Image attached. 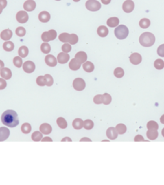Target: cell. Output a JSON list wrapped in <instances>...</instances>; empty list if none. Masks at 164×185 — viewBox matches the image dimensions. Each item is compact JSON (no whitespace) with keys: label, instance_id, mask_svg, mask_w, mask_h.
<instances>
[{"label":"cell","instance_id":"1","mask_svg":"<svg viewBox=\"0 0 164 185\" xmlns=\"http://www.w3.org/2000/svg\"><path fill=\"white\" fill-rule=\"evenodd\" d=\"M1 120L5 126L9 127H16L19 123L17 113L13 110H7L4 111L1 117Z\"/></svg>","mask_w":164,"mask_h":185},{"label":"cell","instance_id":"2","mask_svg":"<svg viewBox=\"0 0 164 185\" xmlns=\"http://www.w3.org/2000/svg\"><path fill=\"white\" fill-rule=\"evenodd\" d=\"M139 43L143 47H150L155 43V36L150 32H144L139 37Z\"/></svg>","mask_w":164,"mask_h":185},{"label":"cell","instance_id":"3","mask_svg":"<svg viewBox=\"0 0 164 185\" xmlns=\"http://www.w3.org/2000/svg\"><path fill=\"white\" fill-rule=\"evenodd\" d=\"M128 34H129V30L125 25H119L116 27L115 30V34L116 38L120 40L125 39L128 36Z\"/></svg>","mask_w":164,"mask_h":185},{"label":"cell","instance_id":"4","mask_svg":"<svg viewBox=\"0 0 164 185\" xmlns=\"http://www.w3.org/2000/svg\"><path fill=\"white\" fill-rule=\"evenodd\" d=\"M56 37H57V32L55 30H53V29H51L48 31H45L41 35L42 40L43 42H46V43L54 40Z\"/></svg>","mask_w":164,"mask_h":185},{"label":"cell","instance_id":"5","mask_svg":"<svg viewBox=\"0 0 164 185\" xmlns=\"http://www.w3.org/2000/svg\"><path fill=\"white\" fill-rule=\"evenodd\" d=\"M86 7L91 11H97L101 8V3L97 0H88L86 3Z\"/></svg>","mask_w":164,"mask_h":185},{"label":"cell","instance_id":"6","mask_svg":"<svg viewBox=\"0 0 164 185\" xmlns=\"http://www.w3.org/2000/svg\"><path fill=\"white\" fill-rule=\"evenodd\" d=\"M73 87L75 88V90L78 91H83L86 87V83L84 81V79H82V78H76L75 79H74V81H73Z\"/></svg>","mask_w":164,"mask_h":185},{"label":"cell","instance_id":"7","mask_svg":"<svg viewBox=\"0 0 164 185\" xmlns=\"http://www.w3.org/2000/svg\"><path fill=\"white\" fill-rule=\"evenodd\" d=\"M16 19L19 23H26L29 19L27 12L26 10H20L16 14Z\"/></svg>","mask_w":164,"mask_h":185},{"label":"cell","instance_id":"8","mask_svg":"<svg viewBox=\"0 0 164 185\" xmlns=\"http://www.w3.org/2000/svg\"><path fill=\"white\" fill-rule=\"evenodd\" d=\"M134 9V3L132 0H126L123 4V10L126 13H130Z\"/></svg>","mask_w":164,"mask_h":185},{"label":"cell","instance_id":"9","mask_svg":"<svg viewBox=\"0 0 164 185\" xmlns=\"http://www.w3.org/2000/svg\"><path fill=\"white\" fill-rule=\"evenodd\" d=\"M23 69L27 73H32L35 70V64L32 61L25 62L23 64Z\"/></svg>","mask_w":164,"mask_h":185},{"label":"cell","instance_id":"10","mask_svg":"<svg viewBox=\"0 0 164 185\" xmlns=\"http://www.w3.org/2000/svg\"><path fill=\"white\" fill-rule=\"evenodd\" d=\"M129 58L130 62L133 65H138L142 62V56L139 53H132Z\"/></svg>","mask_w":164,"mask_h":185},{"label":"cell","instance_id":"11","mask_svg":"<svg viewBox=\"0 0 164 185\" xmlns=\"http://www.w3.org/2000/svg\"><path fill=\"white\" fill-rule=\"evenodd\" d=\"M36 7V3L34 0H27L23 4V8L26 11H32Z\"/></svg>","mask_w":164,"mask_h":185},{"label":"cell","instance_id":"12","mask_svg":"<svg viewBox=\"0 0 164 185\" xmlns=\"http://www.w3.org/2000/svg\"><path fill=\"white\" fill-rule=\"evenodd\" d=\"M10 135V130L6 127H0V142L7 140Z\"/></svg>","mask_w":164,"mask_h":185},{"label":"cell","instance_id":"13","mask_svg":"<svg viewBox=\"0 0 164 185\" xmlns=\"http://www.w3.org/2000/svg\"><path fill=\"white\" fill-rule=\"evenodd\" d=\"M70 59V55H68V53H65V52H61L58 55L57 57V60L59 63L61 64H64L67 63Z\"/></svg>","mask_w":164,"mask_h":185},{"label":"cell","instance_id":"14","mask_svg":"<svg viewBox=\"0 0 164 185\" xmlns=\"http://www.w3.org/2000/svg\"><path fill=\"white\" fill-rule=\"evenodd\" d=\"M45 62L50 67H55V66L57 65L58 60L56 59V58H55L54 55H47L45 57Z\"/></svg>","mask_w":164,"mask_h":185},{"label":"cell","instance_id":"15","mask_svg":"<svg viewBox=\"0 0 164 185\" xmlns=\"http://www.w3.org/2000/svg\"><path fill=\"white\" fill-rule=\"evenodd\" d=\"M106 136L109 138L110 140H115L118 137V132L115 127H110L106 131Z\"/></svg>","mask_w":164,"mask_h":185},{"label":"cell","instance_id":"16","mask_svg":"<svg viewBox=\"0 0 164 185\" xmlns=\"http://www.w3.org/2000/svg\"><path fill=\"white\" fill-rule=\"evenodd\" d=\"M81 63L77 60V58H72L71 62L69 63V67L72 71H78L81 67Z\"/></svg>","mask_w":164,"mask_h":185},{"label":"cell","instance_id":"17","mask_svg":"<svg viewBox=\"0 0 164 185\" xmlns=\"http://www.w3.org/2000/svg\"><path fill=\"white\" fill-rule=\"evenodd\" d=\"M12 35H13V33H12V31H10V29H5V30H3V31L1 32L0 37H1V39L3 40L8 41L9 39H11Z\"/></svg>","mask_w":164,"mask_h":185},{"label":"cell","instance_id":"18","mask_svg":"<svg viewBox=\"0 0 164 185\" xmlns=\"http://www.w3.org/2000/svg\"><path fill=\"white\" fill-rule=\"evenodd\" d=\"M0 76L4 79H10L12 76V72L7 67H3L0 71Z\"/></svg>","mask_w":164,"mask_h":185},{"label":"cell","instance_id":"19","mask_svg":"<svg viewBox=\"0 0 164 185\" xmlns=\"http://www.w3.org/2000/svg\"><path fill=\"white\" fill-rule=\"evenodd\" d=\"M39 130L43 135H49L52 131V127L48 123H43L40 125Z\"/></svg>","mask_w":164,"mask_h":185},{"label":"cell","instance_id":"20","mask_svg":"<svg viewBox=\"0 0 164 185\" xmlns=\"http://www.w3.org/2000/svg\"><path fill=\"white\" fill-rule=\"evenodd\" d=\"M38 19L42 23H47L51 19V14L47 11H42L38 14Z\"/></svg>","mask_w":164,"mask_h":185},{"label":"cell","instance_id":"21","mask_svg":"<svg viewBox=\"0 0 164 185\" xmlns=\"http://www.w3.org/2000/svg\"><path fill=\"white\" fill-rule=\"evenodd\" d=\"M75 58H77V60L80 62L81 63H84L87 60V55L84 52H79L78 53H76Z\"/></svg>","mask_w":164,"mask_h":185},{"label":"cell","instance_id":"22","mask_svg":"<svg viewBox=\"0 0 164 185\" xmlns=\"http://www.w3.org/2000/svg\"><path fill=\"white\" fill-rule=\"evenodd\" d=\"M72 125H73V127L76 129V130H79V129H82L83 127V125H84V121L80 119V118H77L75 119L73 123H72Z\"/></svg>","mask_w":164,"mask_h":185},{"label":"cell","instance_id":"23","mask_svg":"<svg viewBox=\"0 0 164 185\" xmlns=\"http://www.w3.org/2000/svg\"><path fill=\"white\" fill-rule=\"evenodd\" d=\"M106 24H107V26L110 27V28H115V27L119 26V19L117 17L110 18L109 19L107 20V22H106Z\"/></svg>","mask_w":164,"mask_h":185},{"label":"cell","instance_id":"24","mask_svg":"<svg viewBox=\"0 0 164 185\" xmlns=\"http://www.w3.org/2000/svg\"><path fill=\"white\" fill-rule=\"evenodd\" d=\"M97 33L100 37H106L107 36V34H109V31H108V28L105 26H100L97 29Z\"/></svg>","mask_w":164,"mask_h":185},{"label":"cell","instance_id":"25","mask_svg":"<svg viewBox=\"0 0 164 185\" xmlns=\"http://www.w3.org/2000/svg\"><path fill=\"white\" fill-rule=\"evenodd\" d=\"M83 70L86 72H92L95 69V65L93 64L91 62L86 61L83 63Z\"/></svg>","mask_w":164,"mask_h":185},{"label":"cell","instance_id":"26","mask_svg":"<svg viewBox=\"0 0 164 185\" xmlns=\"http://www.w3.org/2000/svg\"><path fill=\"white\" fill-rule=\"evenodd\" d=\"M158 135H159L158 130H148L147 131V138L150 140H154L155 139H157Z\"/></svg>","mask_w":164,"mask_h":185},{"label":"cell","instance_id":"27","mask_svg":"<svg viewBox=\"0 0 164 185\" xmlns=\"http://www.w3.org/2000/svg\"><path fill=\"white\" fill-rule=\"evenodd\" d=\"M29 54V50L26 46H22L19 49V55L20 56L21 58H25L27 57Z\"/></svg>","mask_w":164,"mask_h":185},{"label":"cell","instance_id":"28","mask_svg":"<svg viewBox=\"0 0 164 185\" xmlns=\"http://www.w3.org/2000/svg\"><path fill=\"white\" fill-rule=\"evenodd\" d=\"M3 47L6 52H12L14 50V45L11 41H6L3 45Z\"/></svg>","mask_w":164,"mask_h":185},{"label":"cell","instance_id":"29","mask_svg":"<svg viewBox=\"0 0 164 185\" xmlns=\"http://www.w3.org/2000/svg\"><path fill=\"white\" fill-rule=\"evenodd\" d=\"M57 124H58V127L62 128V129H65L66 127H67V122L62 117H59V118L57 119Z\"/></svg>","mask_w":164,"mask_h":185},{"label":"cell","instance_id":"30","mask_svg":"<svg viewBox=\"0 0 164 185\" xmlns=\"http://www.w3.org/2000/svg\"><path fill=\"white\" fill-rule=\"evenodd\" d=\"M147 127L148 130H158L159 129V124L154 120H150L147 123Z\"/></svg>","mask_w":164,"mask_h":185},{"label":"cell","instance_id":"31","mask_svg":"<svg viewBox=\"0 0 164 185\" xmlns=\"http://www.w3.org/2000/svg\"><path fill=\"white\" fill-rule=\"evenodd\" d=\"M70 36H71V34H68V33H62V34H59V36H58V39L60 40L61 42L62 43H69L70 41Z\"/></svg>","mask_w":164,"mask_h":185},{"label":"cell","instance_id":"32","mask_svg":"<svg viewBox=\"0 0 164 185\" xmlns=\"http://www.w3.org/2000/svg\"><path fill=\"white\" fill-rule=\"evenodd\" d=\"M51 45L48 44L47 43L44 42L43 43L41 44V51L44 54H48L51 52Z\"/></svg>","mask_w":164,"mask_h":185},{"label":"cell","instance_id":"33","mask_svg":"<svg viewBox=\"0 0 164 185\" xmlns=\"http://www.w3.org/2000/svg\"><path fill=\"white\" fill-rule=\"evenodd\" d=\"M31 139H32V140L34 141H40L42 140V139H43V133H42L41 131H34V133L32 134V135H31Z\"/></svg>","mask_w":164,"mask_h":185},{"label":"cell","instance_id":"34","mask_svg":"<svg viewBox=\"0 0 164 185\" xmlns=\"http://www.w3.org/2000/svg\"><path fill=\"white\" fill-rule=\"evenodd\" d=\"M150 25V21L147 19V18H143V19H142L139 22V26H140V28H143V29H146V28H149Z\"/></svg>","mask_w":164,"mask_h":185},{"label":"cell","instance_id":"35","mask_svg":"<svg viewBox=\"0 0 164 185\" xmlns=\"http://www.w3.org/2000/svg\"><path fill=\"white\" fill-rule=\"evenodd\" d=\"M115 128H116L118 134H120V135H123V134H124L127 131V127H126V125H124L123 123H119V124H117Z\"/></svg>","mask_w":164,"mask_h":185},{"label":"cell","instance_id":"36","mask_svg":"<svg viewBox=\"0 0 164 185\" xmlns=\"http://www.w3.org/2000/svg\"><path fill=\"white\" fill-rule=\"evenodd\" d=\"M21 131H22V132L24 134H29L31 131V124L28 123H23V124L22 125V127H21Z\"/></svg>","mask_w":164,"mask_h":185},{"label":"cell","instance_id":"37","mask_svg":"<svg viewBox=\"0 0 164 185\" xmlns=\"http://www.w3.org/2000/svg\"><path fill=\"white\" fill-rule=\"evenodd\" d=\"M13 63L14 65L18 67V68H20L21 67H23V59L21 58L20 56H16L13 58Z\"/></svg>","mask_w":164,"mask_h":185},{"label":"cell","instance_id":"38","mask_svg":"<svg viewBox=\"0 0 164 185\" xmlns=\"http://www.w3.org/2000/svg\"><path fill=\"white\" fill-rule=\"evenodd\" d=\"M154 66L157 70H162L164 68V61L163 59H156L154 63Z\"/></svg>","mask_w":164,"mask_h":185},{"label":"cell","instance_id":"39","mask_svg":"<svg viewBox=\"0 0 164 185\" xmlns=\"http://www.w3.org/2000/svg\"><path fill=\"white\" fill-rule=\"evenodd\" d=\"M111 96L108 93H104L103 95V103L105 105H108L111 102Z\"/></svg>","mask_w":164,"mask_h":185},{"label":"cell","instance_id":"40","mask_svg":"<svg viewBox=\"0 0 164 185\" xmlns=\"http://www.w3.org/2000/svg\"><path fill=\"white\" fill-rule=\"evenodd\" d=\"M114 75L116 78H122L124 76V71L122 67H117L114 71Z\"/></svg>","mask_w":164,"mask_h":185},{"label":"cell","instance_id":"41","mask_svg":"<svg viewBox=\"0 0 164 185\" xmlns=\"http://www.w3.org/2000/svg\"><path fill=\"white\" fill-rule=\"evenodd\" d=\"M36 83H37L38 85L41 86V87H43V86L47 85V81H46L45 76H38L37 78V79H36Z\"/></svg>","mask_w":164,"mask_h":185},{"label":"cell","instance_id":"42","mask_svg":"<svg viewBox=\"0 0 164 185\" xmlns=\"http://www.w3.org/2000/svg\"><path fill=\"white\" fill-rule=\"evenodd\" d=\"M83 127L86 130H91V129H92L93 127H94V123H93L92 120H86L84 121V125H83Z\"/></svg>","mask_w":164,"mask_h":185},{"label":"cell","instance_id":"43","mask_svg":"<svg viewBox=\"0 0 164 185\" xmlns=\"http://www.w3.org/2000/svg\"><path fill=\"white\" fill-rule=\"evenodd\" d=\"M15 34H17L18 36H19V37H23L24 35L26 34V29L23 28V27L17 28L16 30H15Z\"/></svg>","mask_w":164,"mask_h":185},{"label":"cell","instance_id":"44","mask_svg":"<svg viewBox=\"0 0 164 185\" xmlns=\"http://www.w3.org/2000/svg\"><path fill=\"white\" fill-rule=\"evenodd\" d=\"M79 41V37L78 35L75 34H71V36H70V41H69V43L71 45H75Z\"/></svg>","mask_w":164,"mask_h":185},{"label":"cell","instance_id":"45","mask_svg":"<svg viewBox=\"0 0 164 185\" xmlns=\"http://www.w3.org/2000/svg\"><path fill=\"white\" fill-rule=\"evenodd\" d=\"M44 76L45 78H46V81H47V86H48V87L52 86L53 83H54V80H53L52 76H51V75H49V74H46Z\"/></svg>","mask_w":164,"mask_h":185},{"label":"cell","instance_id":"46","mask_svg":"<svg viewBox=\"0 0 164 185\" xmlns=\"http://www.w3.org/2000/svg\"><path fill=\"white\" fill-rule=\"evenodd\" d=\"M62 51L63 52H65V53H68L71 51V46L70 43H66L64 44L62 46Z\"/></svg>","mask_w":164,"mask_h":185},{"label":"cell","instance_id":"47","mask_svg":"<svg viewBox=\"0 0 164 185\" xmlns=\"http://www.w3.org/2000/svg\"><path fill=\"white\" fill-rule=\"evenodd\" d=\"M94 103L96 104L103 103V95H97L94 97Z\"/></svg>","mask_w":164,"mask_h":185},{"label":"cell","instance_id":"48","mask_svg":"<svg viewBox=\"0 0 164 185\" xmlns=\"http://www.w3.org/2000/svg\"><path fill=\"white\" fill-rule=\"evenodd\" d=\"M157 54L160 57H164V44L160 45L157 49Z\"/></svg>","mask_w":164,"mask_h":185},{"label":"cell","instance_id":"49","mask_svg":"<svg viewBox=\"0 0 164 185\" xmlns=\"http://www.w3.org/2000/svg\"><path fill=\"white\" fill-rule=\"evenodd\" d=\"M7 87V82L4 79H0V90H3Z\"/></svg>","mask_w":164,"mask_h":185},{"label":"cell","instance_id":"50","mask_svg":"<svg viewBox=\"0 0 164 185\" xmlns=\"http://www.w3.org/2000/svg\"><path fill=\"white\" fill-rule=\"evenodd\" d=\"M134 141H135V142H138V141H145V140H144V138L143 137L142 135H136L135 138H134Z\"/></svg>","mask_w":164,"mask_h":185},{"label":"cell","instance_id":"51","mask_svg":"<svg viewBox=\"0 0 164 185\" xmlns=\"http://www.w3.org/2000/svg\"><path fill=\"white\" fill-rule=\"evenodd\" d=\"M0 4L3 7V8H5L7 5V0H0Z\"/></svg>","mask_w":164,"mask_h":185},{"label":"cell","instance_id":"52","mask_svg":"<svg viewBox=\"0 0 164 185\" xmlns=\"http://www.w3.org/2000/svg\"><path fill=\"white\" fill-rule=\"evenodd\" d=\"M101 1H102V3H103L104 5H108V4L110 3L111 0H101Z\"/></svg>","mask_w":164,"mask_h":185},{"label":"cell","instance_id":"53","mask_svg":"<svg viewBox=\"0 0 164 185\" xmlns=\"http://www.w3.org/2000/svg\"><path fill=\"white\" fill-rule=\"evenodd\" d=\"M42 141L43 142H45V141H52V139L50 137H45L42 139Z\"/></svg>","mask_w":164,"mask_h":185},{"label":"cell","instance_id":"54","mask_svg":"<svg viewBox=\"0 0 164 185\" xmlns=\"http://www.w3.org/2000/svg\"><path fill=\"white\" fill-rule=\"evenodd\" d=\"M4 63L3 61H2V60H0V71H1V70H2V69L4 67Z\"/></svg>","mask_w":164,"mask_h":185},{"label":"cell","instance_id":"55","mask_svg":"<svg viewBox=\"0 0 164 185\" xmlns=\"http://www.w3.org/2000/svg\"><path fill=\"white\" fill-rule=\"evenodd\" d=\"M160 122L162 123H163V124H164V115H163V116H161V118H160Z\"/></svg>","mask_w":164,"mask_h":185},{"label":"cell","instance_id":"56","mask_svg":"<svg viewBox=\"0 0 164 185\" xmlns=\"http://www.w3.org/2000/svg\"><path fill=\"white\" fill-rule=\"evenodd\" d=\"M65 140H69V141H71V139H70V138H63L62 141H65Z\"/></svg>","mask_w":164,"mask_h":185},{"label":"cell","instance_id":"57","mask_svg":"<svg viewBox=\"0 0 164 185\" xmlns=\"http://www.w3.org/2000/svg\"><path fill=\"white\" fill-rule=\"evenodd\" d=\"M3 9H4L3 7L0 4V14H2V12H3Z\"/></svg>","mask_w":164,"mask_h":185},{"label":"cell","instance_id":"58","mask_svg":"<svg viewBox=\"0 0 164 185\" xmlns=\"http://www.w3.org/2000/svg\"><path fill=\"white\" fill-rule=\"evenodd\" d=\"M83 140L91 141V140H90V139H88V138H82V139H81V141H83Z\"/></svg>","mask_w":164,"mask_h":185},{"label":"cell","instance_id":"59","mask_svg":"<svg viewBox=\"0 0 164 185\" xmlns=\"http://www.w3.org/2000/svg\"><path fill=\"white\" fill-rule=\"evenodd\" d=\"M162 135H163V136L164 137V128H163V130H162Z\"/></svg>","mask_w":164,"mask_h":185},{"label":"cell","instance_id":"60","mask_svg":"<svg viewBox=\"0 0 164 185\" xmlns=\"http://www.w3.org/2000/svg\"><path fill=\"white\" fill-rule=\"evenodd\" d=\"M73 1H74V2H75V3H77V2H79L80 0H73Z\"/></svg>","mask_w":164,"mask_h":185},{"label":"cell","instance_id":"61","mask_svg":"<svg viewBox=\"0 0 164 185\" xmlns=\"http://www.w3.org/2000/svg\"><path fill=\"white\" fill-rule=\"evenodd\" d=\"M55 1H60V0H55Z\"/></svg>","mask_w":164,"mask_h":185}]
</instances>
